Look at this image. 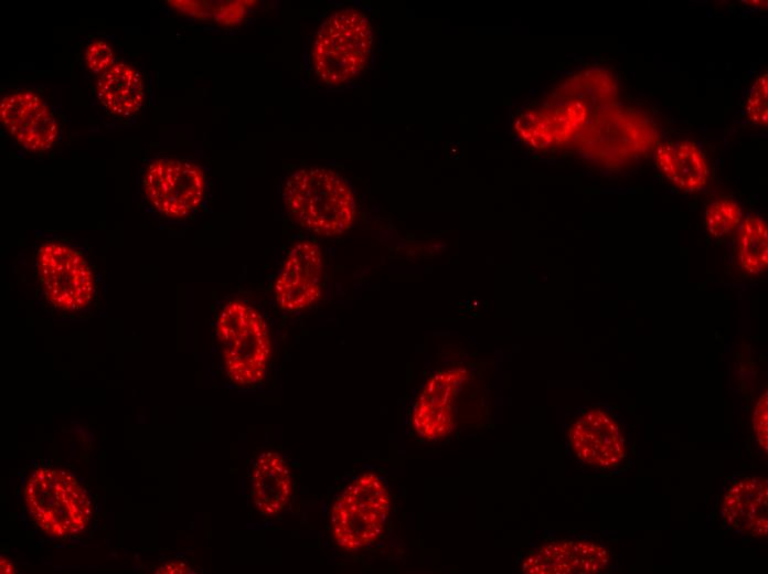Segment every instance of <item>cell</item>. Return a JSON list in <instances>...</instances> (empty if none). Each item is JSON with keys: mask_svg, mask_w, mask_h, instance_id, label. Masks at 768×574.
<instances>
[{"mask_svg": "<svg viewBox=\"0 0 768 574\" xmlns=\"http://www.w3.org/2000/svg\"><path fill=\"white\" fill-rule=\"evenodd\" d=\"M282 200L290 217L318 235L342 234L355 219L350 185L327 168L307 167L292 172L285 182Z\"/></svg>", "mask_w": 768, "mask_h": 574, "instance_id": "obj_1", "label": "cell"}, {"mask_svg": "<svg viewBox=\"0 0 768 574\" xmlns=\"http://www.w3.org/2000/svg\"><path fill=\"white\" fill-rule=\"evenodd\" d=\"M216 334L230 381L241 387L259 383L270 354V337L262 315L244 300H230L217 315Z\"/></svg>", "mask_w": 768, "mask_h": 574, "instance_id": "obj_2", "label": "cell"}, {"mask_svg": "<svg viewBox=\"0 0 768 574\" xmlns=\"http://www.w3.org/2000/svg\"><path fill=\"white\" fill-rule=\"evenodd\" d=\"M372 50L369 18L356 9H341L321 24L313 43L312 65L324 83L341 85L363 71Z\"/></svg>", "mask_w": 768, "mask_h": 574, "instance_id": "obj_3", "label": "cell"}, {"mask_svg": "<svg viewBox=\"0 0 768 574\" xmlns=\"http://www.w3.org/2000/svg\"><path fill=\"white\" fill-rule=\"evenodd\" d=\"M24 500L36 527L52 536L79 534L88 525L89 498L75 477L65 470H34L24 487Z\"/></svg>", "mask_w": 768, "mask_h": 574, "instance_id": "obj_4", "label": "cell"}, {"mask_svg": "<svg viewBox=\"0 0 768 574\" xmlns=\"http://www.w3.org/2000/svg\"><path fill=\"white\" fill-rule=\"evenodd\" d=\"M390 508L384 480L374 472L358 476L332 506L330 525L334 542L351 552L370 546L383 533Z\"/></svg>", "mask_w": 768, "mask_h": 574, "instance_id": "obj_5", "label": "cell"}, {"mask_svg": "<svg viewBox=\"0 0 768 574\" xmlns=\"http://www.w3.org/2000/svg\"><path fill=\"white\" fill-rule=\"evenodd\" d=\"M35 270L43 297L57 311L77 313L92 305L96 279L81 249L47 241L38 248Z\"/></svg>", "mask_w": 768, "mask_h": 574, "instance_id": "obj_6", "label": "cell"}, {"mask_svg": "<svg viewBox=\"0 0 768 574\" xmlns=\"http://www.w3.org/2000/svg\"><path fill=\"white\" fill-rule=\"evenodd\" d=\"M142 193L159 214L182 219L195 210L205 193V177L196 164L160 158L148 164L141 180Z\"/></svg>", "mask_w": 768, "mask_h": 574, "instance_id": "obj_7", "label": "cell"}, {"mask_svg": "<svg viewBox=\"0 0 768 574\" xmlns=\"http://www.w3.org/2000/svg\"><path fill=\"white\" fill-rule=\"evenodd\" d=\"M462 368L434 373L418 395L412 416L414 431L429 440L447 436L455 427V402L467 380Z\"/></svg>", "mask_w": 768, "mask_h": 574, "instance_id": "obj_8", "label": "cell"}, {"mask_svg": "<svg viewBox=\"0 0 768 574\" xmlns=\"http://www.w3.org/2000/svg\"><path fill=\"white\" fill-rule=\"evenodd\" d=\"M0 118L10 135L31 151L50 149L58 135V125L47 104L29 89L7 94L0 104Z\"/></svg>", "mask_w": 768, "mask_h": 574, "instance_id": "obj_9", "label": "cell"}, {"mask_svg": "<svg viewBox=\"0 0 768 574\" xmlns=\"http://www.w3.org/2000/svg\"><path fill=\"white\" fill-rule=\"evenodd\" d=\"M322 255L320 247L308 241L292 246L275 281L279 307L298 311L309 307L320 296Z\"/></svg>", "mask_w": 768, "mask_h": 574, "instance_id": "obj_10", "label": "cell"}, {"mask_svg": "<svg viewBox=\"0 0 768 574\" xmlns=\"http://www.w3.org/2000/svg\"><path fill=\"white\" fill-rule=\"evenodd\" d=\"M588 107L579 100L522 113L514 123L519 137L529 146L546 149L569 141L585 126Z\"/></svg>", "mask_w": 768, "mask_h": 574, "instance_id": "obj_11", "label": "cell"}, {"mask_svg": "<svg viewBox=\"0 0 768 574\" xmlns=\"http://www.w3.org/2000/svg\"><path fill=\"white\" fill-rule=\"evenodd\" d=\"M568 439L578 459L600 469L618 465L626 456L619 426L598 408L584 413L572 424Z\"/></svg>", "mask_w": 768, "mask_h": 574, "instance_id": "obj_12", "label": "cell"}, {"mask_svg": "<svg viewBox=\"0 0 768 574\" xmlns=\"http://www.w3.org/2000/svg\"><path fill=\"white\" fill-rule=\"evenodd\" d=\"M608 563L601 545L586 541H557L532 552L523 562L524 573H595Z\"/></svg>", "mask_w": 768, "mask_h": 574, "instance_id": "obj_13", "label": "cell"}, {"mask_svg": "<svg viewBox=\"0 0 768 574\" xmlns=\"http://www.w3.org/2000/svg\"><path fill=\"white\" fill-rule=\"evenodd\" d=\"M250 490L254 506L265 517L276 515L287 506L292 482L288 466L278 453L265 451L256 459Z\"/></svg>", "mask_w": 768, "mask_h": 574, "instance_id": "obj_14", "label": "cell"}, {"mask_svg": "<svg viewBox=\"0 0 768 574\" xmlns=\"http://www.w3.org/2000/svg\"><path fill=\"white\" fill-rule=\"evenodd\" d=\"M654 159L662 174L683 191H700L707 182V161L693 141L681 140L660 145Z\"/></svg>", "mask_w": 768, "mask_h": 574, "instance_id": "obj_15", "label": "cell"}, {"mask_svg": "<svg viewBox=\"0 0 768 574\" xmlns=\"http://www.w3.org/2000/svg\"><path fill=\"white\" fill-rule=\"evenodd\" d=\"M96 94L107 113L119 118L130 117L143 103L142 76L130 64L115 63L99 76Z\"/></svg>", "mask_w": 768, "mask_h": 574, "instance_id": "obj_16", "label": "cell"}, {"mask_svg": "<svg viewBox=\"0 0 768 574\" xmlns=\"http://www.w3.org/2000/svg\"><path fill=\"white\" fill-rule=\"evenodd\" d=\"M767 223L759 216L748 215L739 224L738 256L749 274L764 273L768 265Z\"/></svg>", "mask_w": 768, "mask_h": 574, "instance_id": "obj_17", "label": "cell"}, {"mask_svg": "<svg viewBox=\"0 0 768 574\" xmlns=\"http://www.w3.org/2000/svg\"><path fill=\"white\" fill-rule=\"evenodd\" d=\"M739 205L729 199L714 201L706 208L705 225L711 236L719 238L733 232L742 222Z\"/></svg>", "mask_w": 768, "mask_h": 574, "instance_id": "obj_18", "label": "cell"}, {"mask_svg": "<svg viewBox=\"0 0 768 574\" xmlns=\"http://www.w3.org/2000/svg\"><path fill=\"white\" fill-rule=\"evenodd\" d=\"M748 119L755 125L766 127L768 124V76L761 74L754 83L747 102Z\"/></svg>", "mask_w": 768, "mask_h": 574, "instance_id": "obj_19", "label": "cell"}, {"mask_svg": "<svg viewBox=\"0 0 768 574\" xmlns=\"http://www.w3.org/2000/svg\"><path fill=\"white\" fill-rule=\"evenodd\" d=\"M114 60L115 54L111 46L103 40L93 41L86 47L85 62L92 73H105L115 64Z\"/></svg>", "mask_w": 768, "mask_h": 574, "instance_id": "obj_20", "label": "cell"}, {"mask_svg": "<svg viewBox=\"0 0 768 574\" xmlns=\"http://www.w3.org/2000/svg\"><path fill=\"white\" fill-rule=\"evenodd\" d=\"M239 2H233V4L221 6L220 10L215 11L214 14L217 15V20L225 23H235L238 21L244 12V7L246 4H238Z\"/></svg>", "mask_w": 768, "mask_h": 574, "instance_id": "obj_21", "label": "cell"}, {"mask_svg": "<svg viewBox=\"0 0 768 574\" xmlns=\"http://www.w3.org/2000/svg\"><path fill=\"white\" fill-rule=\"evenodd\" d=\"M157 574L161 573H168V574H184V573H194L192 568L186 565L185 563L181 561H170L160 567L157 568L156 571Z\"/></svg>", "mask_w": 768, "mask_h": 574, "instance_id": "obj_22", "label": "cell"}, {"mask_svg": "<svg viewBox=\"0 0 768 574\" xmlns=\"http://www.w3.org/2000/svg\"><path fill=\"white\" fill-rule=\"evenodd\" d=\"M0 572L3 574H12L15 572V567L12 564L11 561L7 560L6 557L1 556L0 559Z\"/></svg>", "mask_w": 768, "mask_h": 574, "instance_id": "obj_23", "label": "cell"}]
</instances>
